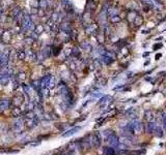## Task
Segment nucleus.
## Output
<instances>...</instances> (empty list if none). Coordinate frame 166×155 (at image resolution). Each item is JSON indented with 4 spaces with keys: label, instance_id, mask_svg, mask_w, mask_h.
Instances as JSON below:
<instances>
[{
    "label": "nucleus",
    "instance_id": "5701e85b",
    "mask_svg": "<svg viewBox=\"0 0 166 155\" xmlns=\"http://www.w3.org/2000/svg\"><path fill=\"white\" fill-rule=\"evenodd\" d=\"M145 118H146L147 121H155V117H154L152 111H146L145 112Z\"/></svg>",
    "mask_w": 166,
    "mask_h": 155
},
{
    "label": "nucleus",
    "instance_id": "4c0bfd02",
    "mask_svg": "<svg viewBox=\"0 0 166 155\" xmlns=\"http://www.w3.org/2000/svg\"><path fill=\"white\" fill-rule=\"evenodd\" d=\"M64 53H65L66 56H71L72 55V49H65Z\"/></svg>",
    "mask_w": 166,
    "mask_h": 155
},
{
    "label": "nucleus",
    "instance_id": "0eeeda50",
    "mask_svg": "<svg viewBox=\"0 0 166 155\" xmlns=\"http://www.w3.org/2000/svg\"><path fill=\"white\" fill-rule=\"evenodd\" d=\"M98 30V25H96L95 23L93 24H89L87 27H86V33L87 34H93V33H96Z\"/></svg>",
    "mask_w": 166,
    "mask_h": 155
},
{
    "label": "nucleus",
    "instance_id": "7ed1b4c3",
    "mask_svg": "<svg viewBox=\"0 0 166 155\" xmlns=\"http://www.w3.org/2000/svg\"><path fill=\"white\" fill-rule=\"evenodd\" d=\"M107 140H108V143H109V145H110L111 147H117V146L119 145V141H118L117 136H116L114 133L110 134V135L107 137Z\"/></svg>",
    "mask_w": 166,
    "mask_h": 155
},
{
    "label": "nucleus",
    "instance_id": "9d476101",
    "mask_svg": "<svg viewBox=\"0 0 166 155\" xmlns=\"http://www.w3.org/2000/svg\"><path fill=\"white\" fill-rule=\"evenodd\" d=\"M60 28H61L65 33H67V34L71 33V31H72V27H71V25H70L69 22H62Z\"/></svg>",
    "mask_w": 166,
    "mask_h": 155
},
{
    "label": "nucleus",
    "instance_id": "f3484780",
    "mask_svg": "<svg viewBox=\"0 0 166 155\" xmlns=\"http://www.w3.org/2000/svg\"><path fill=\"white\" fill-rule=\"evenodd\" d=\"M51 48L50 47H46L43 51H42V54H43V56H44V58H49L50 56H51Z\"/></svg>",
    "mask_w": 166,
    "mask_h": 155
},
{
    "label": "nucleus",
    "instance_id": "bb28decb",
    "mask_svg": "<svg viewBox=\"0 0 166 155\" xmlns=\"http://www.w3.org/2000/svg\"><path fill=\"white\" fill-rule=\"evenodd\" d=\"M111 99H112V97L111 96H104V97H102L101 99H100V101H99V104H108V102H110L111 101Z\"/></svg>",
    "mask_w": 166,
    "mask_h": 155
},
{
    "label": "nucleus",
    "instance_id": "ea45409f",
    "mask_svg": "<svg viewBox=\"0 0 166 155\" xmlns=\"http://www.w3.org/2000/svg\"><path fill=\"white\" fill-rule=\"evenodd\" d=\"M158 1H159V2L161 3V4H163V5H164V4L166 3V0H158Z\"/></svg>",
    "mask_w": 166,
    "mask_h": 155
},
{
    "label": "nucleus",
    "instance_id": "1a4fd4ad",
    "mask_svg": "<svg viewBox=\"0 0 166 155\" xmlns=\"http://www.w3.org/2000/svg\"><path fill=\"white\" fill-rule=\"evenodd\" d=\"M136 16H137V12H135V11H130V12L127 14V20H128V22H129V23H133V21L135 20Z\"/></svg>",
    "mask_w": 166,
    "mask_h": 155
},
{
    "label": "nucleus",
    "instance_id": "39448f33",
    "mask_svg": "<svg viewBox=\"0 0 166 155\" xmlns=\"http://www.w3.org/2000/svg\"><path fill=\"white\" fill-rule=\"evenodd\" d=\"M10 74L6 73L5 71H3L1 73V75H0V83H1L2 85H7L9 82H10Z\"/></svg>",
    "mask_w": 166,
    "mask_h": 155
},
{
    "label": "nucleus",
    "instance_id": "79ce46f5",
    "mask_svg": "<svg viewBox=\"0 0 166 155\" xmlns=\"http://www.w3.org/2000/svg\"><path fill=\"white\" fill-rule=\"evenodd\" d=\"M147 55H149V53H144V54H143V57H146Z\"/></svg>",
    "mask_w": 166,
    "mask_h": 155
},
{
    "label": "nucleus",
    "instance_id": "f257e3e1",
    "mask_svg": "<svg viewBox=\"0 0 166 155\" xmlns=\"http://www.w3.org/2000/svg\"><path fill=\"white\" fill-rule=\"evenodd\" d=\"M141 2L143 3L144 6H147L148 8H153L159 12L163 11V7H164V5L161 4L158 0H141Z\"/></svg>",
    "mask_w": 166,
    "mask_h": 155
},
{
    "label": "nucleus",
    "instance_id": "a19ab883",
    "mask_svg": "<svg viewBox=\"0 0 166 155\" xmlns=\"http://www.w3.org/2000/svg\"><path fill=\"white\" fill-rule=\"evenodd\" d=\"M93 2H94V3L96 4V5H97V4L99 3V0H93Z\"/></svg>",
    "mask_w": 166,
    "mask_h": 155
},
{
    "label": "nucleus",
    "instance_id": "e433bc0d",
    "mask_svg": "<svg viewBox=\"0 0 166 155\" xmlns=\"http://www.w3.org/2000/svg\"><path fill=\"white\" fill-rule=\"evenodd\" d=\"M37 13H39V8L37 7H32L31 8V14L32 15H37Z\"/></svg>",
    "mask_w": 166,
    "mask_h": 155
},
{
    "label": "nucleus",
    "instance_id": "6ab92c4d",
    "mask_svg": "<svg viewBox=\"0 0 166 155\" xmlns=\"http://www.w3.org/2000/svg\"><path fill=\"white\" fill-rule=\"evenodd\" d=\"M55 82H56L55 78H54L53 75H50V79H49V81H48L47 88H48V89H51V88H53V87L55 86Z\"/></svg>",
    "mask_w": 166,
    "mask_h": 155
},
{
    "label": "nucleus",
    "instance_id": "b1692460",
    "mask_svg": "<svg viewBox=\"0 0 166 155\" xmlns=\"http://www.w3.org/2000/svg\"><path fill=\"white\" fill-rule=\"evenodd\" d=\"M120 21H122V17H119L118 15L110 17V22H111V23H113V24H115V23H119Z\"/></svg>",
    "mask_w": 166,
    "mask_h": 155
},
{
    "label": "nucleus",
    "instance_id": "393cba45",
    "mask_svg": "<svg viewBox=\"0 0 166 155\" xmlns=\"http://www.w3.org/2000/svg\"><path fill=\"white\" fill-rule=\"evenodd\" d=\"M97 39L100 44H103L105 41V33H103V32L97 33Z\"/></svg>",
    "mask_w": 166,
    "mask_h": 155
},
{
    "label": "nucleus",
    "instance_id": "c9c22d12",
    "mask_svg": "<svg viewBox=\"0 0 166 155\" xmlns=\"http://www.w3.org/2000/svg\"><path fill=\"white\" fill-rule=\"evenodd\" d=\"M18 78H19L20 80H25L26 75H25V73H23V72H20V73L18 74Z\"/></svg>",
    "mask_w": 166,
    "mask_h": 155
},
{
    "label": "nucleus",
    "instance_id": "2eb2a0df",
    "mask_svg": "<svg viewBox=\"0 0 166 155\" xmlns=\"http://www.w3.org/2000/svg\"><path fill=\"white\" fill-rule=\"evenodd\" d=\"M20 12H21V8H20L19 6H16V7H14L13 10H11L10 15H11V17H12L13 19H16V17L19 15Z\"/></svg>",
    "mask_w": 166,
    "mask_h": 155
},
{
    "label": "nucleus",
    "instance_id": "4be33fe9",
    "mask_svg": "<svg viewBox=\"0 0 166 155\" xmlns=\"http://www.w3.org/2000/svg\"><path fill=\"white\" fill-rule=\"evenodd\" d=\"M53 23H57L59 20H60V15L58 14V13H53L52 14V17H51V19H50Z\"/></svg>",
    "mask_w": 166,
    "mask_h": 155
},
{
    "label": "nucleus",
    "instance_id": "f704fd0d",
    "mask_svg": "<svg viewBox=\"0 0 166 155\" xmlns=\"http://www.w3.org/2000/svg\"><path fill=\"white\" fill-rule=\"evenodd\" d=\"M37 16H39V17H44V16H45V11H44V10H41V8H39Z\"/></svg>",
    "mask_w": 166,
    "mask_h": 155
},
{
    "label": "nucleus",
    "instance_id": "a878e982",
    "mask_svg": "<svg viewBox=\"0 0 166 155\" xmlns=\"http://www.w3.org/2000/svg\"><path fill=\"white\" fill-rule=\"evenodd\" d=\"M71 56H73V57H75V58H79V57L81 56L80 50H78L77 48H74V49L72 50V55H71Z\"/></svg>",
    "mask_w": 166,
    "mask_h": 155
},
{
    "label": "nucleus",
    "instance_id": "dca6fc26",
    "mask_svg": "<svg viewBox=\"0 0 166 155\" xmlns=\"http://www.w3.org/2000/svg\"><path fill=\"white\" fill-rule=\"evenodd\" d=\"M81 48H82L83 50H85L86 52H90V51L93 50L92 45H90L88 41H83V42L81 44Z\"/></svg>",
    "mask_w": 166,
    "mask_h": 155
},
{
    "label": "nucleus",
    "instance_id": "c85d7f7f",
    "mask_svg": "<svg viewBox=\"0 0 166 155\" xmlns=\"http://www.w3.org/2000/svg\"><path fill=\"white\" fill-rule=\"evenodd\" d=\"M105 155H114V150L112 148H106L105 149Z\"/></svg>",
    "mask_w": 166,
    "mask_h": 155
},
{
    "label": "nucleus",
    "instance_id": "4468645a",
    "mask_svg": "<svg viewBox=\"0 0 166 155\" xmlns=\"http://www.w3.org/2000/svg\"><path fill=\"white\" fill-rule=\"evenodd\" d=\"M10 107V100L7 98H3L0 100V110H4Z\"/></svg>",
    "mask_w": 166,
    "mask_h": 155
},
{
    "label": "nucleus",
    "instance_id": "a211bd4d",
    "mask_svg": "<svg viewBox=\"0 0 166 155\" xmlns=\"http://www.w3.org/2000/svg\"><path fill=\"white\" fill-rule=\"evenodd\" d=\"M102 60H103V62H104L105 64H107V65L111 64V63L114 61L113 58H111V57H109V56H107V55H103V56H102Z\"/></svg>",
    "mask_w": 166,
    "mask_h": 155
},
{
    "label": "nucleus",
    "instance_id": "20e7f679",
    "mask_svg": "<svg viewBox=\"0 0 166 155\" xmlns=\"http://www.w3.org/2000/svg\"><path fill=\"white\" fill-rule=\"evenodd\" d=\"M62 7L66 13H72L73 12V4L70 0H62Z\"/></svg>",
    "mask_w": 166,
    "mask_h": 155
},
{
    "label": "nucleus",
    "instance_id": "72a5a7b5",
    "mask_svg": "<svg viewBox=\"0 0 166 155\" xmlns=\"http://www.w3.org/2000/svg\"><path fill=\"white\" fill-rule=\"evenodd\" d=\"M162 48V44H156V45H154V47H153V50L154 51H156V50H158V49H161Z\"/></svg>",
    "mask_w": 166,
    "mask_h": 155
},
{
    "label": "nucleus",
    "instance_id": "ddd939ff",
    "mask_svg": "<svg viewBox=\"0 0 166 155\" xmlns=\"http://www.w3.org/2000/svg\"><path fill=\"white\" fill-rule=\"evenodd\" d=\"M153 132H155L156 136H158V137H161V136L163 135V129H162V127H161L160 125H158V124H156Z\"/></svg>",
    "mask_w": 166,
    "mask_h": 155
},
{
    "label": "nucleus",
    "instance_id": "58836bf2",
    "mask_svg": "<svg viewBox=\"0 0 166 155\" xmlns=\"http://www.w3.org/2000/svg\"><path fill=\"white\" fill-rule=\"evenodd\" d=\"M161 56H162V54H161V53H159V54H157V55H156V60H158V59H160V57H161Z\"/></svg>",
    "mask_w": 166,
    "mask_h": 155
},
{
    "label": "nucleus",
    "instance_id": "9b49d317",
    "mask_svg": "<svg viewBox=\"0 0 166 155\" xmlns=\"http://www.w3.org/2000/svg\"><path fill=\"white\" fill-rule=\"evenodd\" d=\"M118 8H116V7H113V6H110V7H108L107 8V15L109 16V17H112V16H116V15H118Z\"/></svg>",
    "mask_w": 166,
    "mask_h": 155
},
{
    "label": "nucleus",
    "instance_id": "f8f14e48",
    "mask_svg": "<svg viewBox=\"0 0 166 155\" xmlns=\"http://www.w3.org/2000/svg\"><path fill=\"white\" fill-rule=\"evenodd\" d=\"M142 23H143V18H142V16H140L139 14H137V16H136V18H135V20L133 21L132 24H134L136 27H139V26L142 25Z\"/></svg>",
    "mask_w": 166,
    "mask_h": 155
},
{
    "label": "nucleus",
    "instance_id": "2f4dec72",
    "mask_svg": "<svg viewBox=\"0 0 166 155\" xmlns=\"http://www.w3.org/2000/svg\"><path fill=\"white\" fill-rule=\"evenodd\" d=\"M59 52H60V48H59V47H55V48H53V54H54L55 56H57Z\"/></svg>",
    "mask_w": 166,
    "mask_h": 155
},
{
    "label": "nucleus",
    "instance_id": "6e6552de",
    "mask_svg": "<svg viewBox=\"0 0 166 155\" xmlns=\"http://www.w3.org/2000/svg\"><path fill=\"white\" fill-rule=\"evenodd\" d=\"M81 129V127H79V126H77V127H73L72 129H70V130H67L65 133H63L62 134V136H64V137H67V136H71V135H73V134H75V133H77L79 130Z\"/></svg>",
    "mask_w": 166,
    "mask_h": 155
},
{
    "label": "nucleus",
    "instance_id": "473e14b6",
    "mask_svg": "<svg viewBox=\"0 0 166 155\" xmlns=\"http://www.w3.org/2000/svg\"><path fill=\"white\" fill-rule=\"evenodd\" d=\"M95 66H96V68H101V61L99 59L95 60Z\"/></svg>",
    "mask_w": 166,
    "mask_h": 155
},
{
    "label": "nucleus",
    "instance_id": "cd10ccee",
    "mask_svg": "<svg viewBox=\"0 0 166 155\" xmlns=\"http://www.w3.org/2000/svg\"><path fill=\"white\" fill-rule=\"evenodd\" d=\"M17 58H19L20 60H23L26 58V53L24 51H17Z\"/></svg>",
    "mask_w": 166,
    "mask_h": 155
},
{
    "label": "nucleus",
    "instance_id": "7c9ffc66",
    "mask_svg": "<svg viewBox=\"0 0 166 155\" xmlns=\"http://www.w3.org/2000/svg\"><path fill=\"white\" fill-rule=\"evenodd\" d=\"M90 19V14L89 13H85L84 15H83V21L88 23V20Z\"/></svg>",
    "mask_w": 166,
    "mask_h": 155
},
{
    "label": "nucleus",
    "instance_id": "f03ea898",
    "mask_svg": "<svg viewBox=\"0 0 166 155\" xmlns=\"http://www.w3.org/2000/svg\"><path fill=\"white\" fill-rule=\"evenodd\" d=\"M9 60H10V52H1V54H0V67L2 68H5L9 64Z\"/></svg>",
    "mask_w": 166,
    "mask_h": 155
},
{
    "label": "nucleus",
    "instance_id": "412c9836",
    "mask_svg": "<svg viewBox=\"0 0 166 155\" xmlns=\"http://www.w3.org/2000/svg\"><path fill=\"white\" fill-rule=\"evenodd\" d=\"M37 35H40V34H42L44 31H45V27L43 26V25H35V28H34V30H33Z\"/></svg>",
    "mask_w": 166,
    "mask_h": 155
},
{
    "label": "nucleus",
    "instance_id": "c756f323",
    "mask_svg": "<svg viewBox=\"0 0 166 155\" xmlns=\"http://www.w3.org/2000/svg\"><path fill=\"white\" fill-rule=\"evenodd\" d=\"M162 123H163V127L166 130V111L162 114Z\"/></svg>",
    "mask_w": 166,
    "mask_h": 155
},
{
    "label": "nucleus",
    "instance_id": "aec40b11",
    "mask_svg": "<svg viewBox=\"0 0 166 155\" xmlns=\"http://www.w3.org/2000/svg\"><path fill=\"white\" fill-rule=\"evenodd\" d=\"M39 6L41 10L46 11L48 7V0H39Z\"/></svg>",
    "mask_w": 166,
    "mask_h": 155
},
{
    "label": "nucleus",
    "instance_id": "423d86ee",
    "mask_svg": "<svg viewBox=\"0 0 166 155\" xmlns=\"http://www.w3.org/2000/svg\"><path fill=\"white\" fill-rule=\"evenodd\" d=\"M12 37H13V35H12L11 31H4L1 35V39L4 44H9L12 40Z\"/></svg>",
    "mask_w": 166,
    "mask_h": 155
}]
</instances>
